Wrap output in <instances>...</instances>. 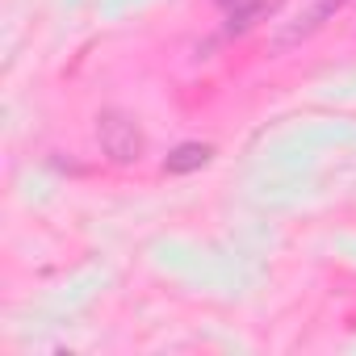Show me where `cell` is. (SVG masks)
<instances>
[{
    "instance_id": "5b68a950",
    "label": "cell",
    "mask_w": 356,
    "mask_h": 356,
    "mask_svg": "<svg viewBox=\"0 0 356 356\" xmlns=\"http://www.w3.org/2000/svg\"><path fill=\"white\" fill-rule=\"evenodd\" d=\"M218 5H222V9H235V5H243V0H218Z\"/></svg>"
},
{
    "instance_id": "277c9868",
    "label": "cell",
    "mask_w": 356,
    "mask_h": 356,
    "mask_svg": "<svg viewBox=\"0 0 356 356\" xmlns=\"http://www.w3.org/2000/svg\"><path fill=\"white\" fill-rule=\"evenodd\" d=\"M277 9V0H243V5H235L227 13V34H248L256 22H264L268 13Z\"/></svg>"
},
{
    "instance_id": "7a4b0ae2",
    "label": "cell",
    "mask_w": 356,
    "mask_h": 356,
    "mask_svg": "<svg viewBox=\"0 0 356 356\" xmlns=\"http://www.w3.org/2000/svg\"><path fill=\"white\" fill-rule=\"evenodd\" d=\"M343 5H348V0H314V5H310L298 22H289V26L273 38V51H289V47L306 42V38H310V34H318V30H323L339 9H343Z\"/></svg>"
},
{
    "instance_id": "6da1fadb",
    "label": "cell",
    "mask_w": 356,
    "mask_h": 356,
    "mask_svg": "<svg viewBox=\"0 0 356 356\" xmlns=\"http://www.w3.org/2000/svg\"><path fill=\"white\" fill-rule=\"evenodd\" d=\"M97 143H101V151L109 155V163H138L143 159V151H147V134H143V126L130 118V113H122V109H105V113H97Z\"/></svg>"
},
{
    "instance_id": "3957f363",
    "label": "cell",
    "mask_w": 356,
    "mask_h": 356,
    "mask_svg": "<svg viewBox=\"0 0 356 356\" xmlns=\"http://www.w3.org/2000/svg\"><path fill=\"white\" fill-rule=\"evenodd\" d=\"M210 155H214V147H210V143H181V147H172V151H168L163 172H172V176H189V172L206 168V163H210Z\"/></svg>"
}]
</instances>
